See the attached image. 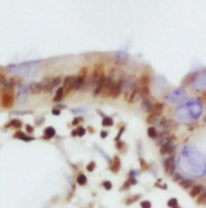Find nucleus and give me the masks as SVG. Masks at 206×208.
Segmentation results:
<instances>
[{
    "instance_id": "obj_20",
    "label": "nucleus",
    "mask_w": 206,
    "mask_h": 208,
    "mask_svg": "<svg viewBox=\"0 0 206 208\" xmlns=\"http://www.w3.org/2000/svg\"><path fill=\"white\" fill-rule=\"evenodd\" d=\"M55 128L54 127H47L46 130H44V136L43 139H51V138H54L55 136Z\"/></svg>"
},
{
    "instance_id": "obj_38",
    "label": "nucleus",
    "mask_w": 206,
    "mask_h": 208,
    "mask_svg": "<svg viewBox=\"0 0 206 208\" xmlns=\"http://www.w3.org/2000/svg\"><path fill=\"white\" fill-rule=\"evenodd\" d=\"M172 179H173L174 182H177V183H179L181 179H183V178H181V175H180V174H177V172H174L173 175H172Z\"/></svg>"
},
{
    "instance_id": "obj_6",
    "label": "nucleus",
    "mask_w": 206,
    "mask_h": 208,
    "mask_svg": "<svg viewBox=\"0 0 206 208\" xmlns=\"http://www.w3.org/2000/svg\"><path fill=\"white\" fill-rule=\"evenodd\" d=\"M122 87H124V79H118L117 81L113 83V87H111V91H110V95H109V98H111V99H116V98H118L121 95V93H122Z\"/></svg>"
},
{
    "instance_id": "obj_11",
    "label": "nucleus",
    "mask_w": 206,
    "mask_h": 208,
    "mask_svg": "<svg viewBox=\"0 0 206 208\" xmlns=\"http://www.w3.org/2000/svg\"><path fill=\"white\" fill-rule=\"evenodd\" d=\"M163 110H165V105H163V102H154L153 106H151V109L149 110L150 115L155 116V117H160V116H162Z\"/></svg>"
},
{
    "instance_id": "obj_40",
    "label": "nucleus",
    "mask_w": 206,
    "mask_h": 208,
    "mask_svg": "<svg viewBox=\"0 0 206 208\" xmlns=\"http://www.w3.org/2000/svg\"><path fill=\"white\" fill-rule=\"evenodd\" d=\"M6 84H7V79H6L3 75H0V86H3V87H4Z\"/></svg>"
},
{
    "instance_id": "obj_35",
    "label": "nucleus",
    "mask_w": 206,
    "mask_h": 208,
    "mask_svg": "<svg viewBox=\"0 0 206 208\" xmlns=\"http://www.w3.org/2000/svg\"><path fill=\"white\" fill-rule=\"evenodd\" d=\"M95 168H96V163L95 161H89L88 164H87V171L88 172H92Z\"/></svg>"
},
{
    "instance_id": "obj_33",
    "label": "nucleus",
    "mask_w": 206,
    "mask_h": 208,
    "mask_svg": "<svg viewBox=\"0 0 206 208\" xmlns=\"http://www.w3.org/2000/svg\"><path fill=\"white\" fill-rule=\"evenodd\" d=\"M82 121H84V117H81V116H78V117H74V118H73V121H71V124H73V126H78V124H81Z\"/></svg>"
},
{
    "instance_id": "obj_17",
    "label": "nucleus",
    "mask_w": 206,
    "mask_h": 208,
    "mask_svg": "<svg viewBox=\"0 0 206 208\" xmlns=\"http://www.w3.org/2000/svg\"><path fill=\"white\" fill-rule=\"evenodd\" d=\"M195 179H181L180 182H179V185H180L181 189H184L187 190V192H190L191 190V187L195 185Z\"/></svg>"
},
{
    "instance_id": "obj_36",
    "label": "nucleus",
    "mask_w": 206,
    "mask_h": 208,
    "mask_svg": "<svg viewBox=\"0 0 206 208\" xmlns=\"http://www.w3.org/2000/svg\"><path fill=\"white\" fill-rule=\"evenodd\" d=\"M140 208H151V201H149V200L140 201Z\"/></svg>"
},
{
    "instance_id": "obj_1",
    "label": "nucleus",
    "mask_w": 206,
    "mask_h": 208,
    "mask_svg": "<svg viewBox=\"0 0 206 208\" xmlns=\"http://www.w3.org/2000/svg\"><path fill=\"white\" fill-rule=\"evenodd\" d=\"M14 101H15V91L14 86L7 83L6 86L0 90V105L4 109H11L14 106Z\"/></svg>"
},
{
    "instance_id": "obj_8",
    "label": "nucleus",
    "mask_w": 206,
    "mask_h": 208,
    "mask_svg": "<svg viewBox=\"0 0 206 208\" xmlns=\"http://www.w3.org/2000/svg\"><path fill=\"white\" fill-rule=\"evenodd\" d=\"M139 95V90H138V83L136 84H132L131 87H128V90L125 93V101L128 104H133L135 98Z\"/></svg>"
},
{
    "instance_id": "obj_39",
    "label": "nucleus",
    "mask_w": 206,
    "mask_h": 208,
    "mask_svg": "<svg viewBox=\"0 0 206 208\" xmlns=\"http://www.w3.org/2000/svg\"><path fill=\"white\" fill-rule=\"evenodd\" d=\"M125 131V126H122L121 127V130H120V132H118V135L116 136V138H114V141H116V144H117L118 141H120V138H121V135H122V132H124Z\"/></svg>"
},
{
    "instance_id": "obj_29",
    "label": "nucleus",
    "mask_w": 206,
    "mask_h": 208,
    "mask_svg": "<svg viewBox=\"0 0 206 208\" xmlns=\"http://www.w3.org/2000/svg\"><path fill=\"white\" fill-rule=\"evenodd\" d=\"M196 204L198 205H206V190L199 196L198 198H196Z\"/></svg>"
},
{
    "instance_id": "obj_4",
    "label": "nucleus",
    "mask_w": 206,
    "mask_h": 208,
    "mask_svg": "<svg viewBox=\"0 0 206 208\" xmlns=\"http://www.w3.org/2000/svg\"><path fill=\"white\" fill-rule=\"evenodd\" d=\"M104 69H103V64H95V66H93V72L92 75H91V77H89V80H91V84H95L99 81L102 77H104Z\"/></svg>"
},
{
    "instance_id": "obj_10",
    "label": "nucleus",
    "mask_w": 206,
    "mask_h": 208,
    "mask_svg": "<svg viewBox=\"0 0 206 208\" xmlns=\"http://www.w3.org/2000/svg\"><path fill=\"white\" fill-rule=\"evenodd\" d=\"M174 150H176V145H174V141H168L166 144L162 145V146L160 147V153L162 154V156H166V154L172 156V154L174 153Z\"/></svg>"
},
{
    "instance_id": "obj_9",
    "label": "nucleus",
    "mask_w": 206,
    "mask_h": 208,
    "mask_svg": "<svg viewBox=\"0 0 206 208\" xmlns=\"http://www.w3.org/2000/svg\"><path fill=\"white\" fill-rule=\"evenodd\" d=\"M74 83H76V76H66L63 79V90H65V97L68 95L70 91L74 90Z\"/></svg>"
},
{
    "instance_id": "obj_28",
    "label": "nucleus",
    "mask_w": 206,
    "mask_h": 208,
    "mask_svg": "<svg viewBox=\"0 0 206 208\" xmlns=\"http://www.w3.org/2000/svg\"><path fill=\"white\" fill-rule=\"evenodd\" d=\"M146 123L149 124V127H154V124L157 123V117L149 113V115H147V117H146Z\"/></svg>"
},
{
    "instance_id": "obj_23",
    "label": "nucleus",
    "mask_w": 206,
    "mask_h": 208,
    "mask_svg": "<svg viewBox=\"0 0 206 208\" xmlns=\"http://www.w3.org/2000/svg\"><path fill=\"white\" fill-rule=\"evenodd\" d=\"M21 126H22V121L19 120V118H14V120H11V121H8L7 124H6V128H10V127H14V128H21Z\"/></svg>"
},
{
    "instance_id": "obj_18",
    "label": "nucleus",
    "mask_w": 206,
    "mask_h": 208,
    "mask_svg": "<svg viewBox=\"0 0 206 208\" xmlns=\"http://www.w3.org/2000/svg\"><path fill=\"white\" fill-rule=\"evenodd\" d=\"M65 98V90L63 87H58L57 93H55V97H54L52 102H60V101Z\"/></svg>"
},
{
    "instance_id": "obj_12",
    "label": "nucleus",
    "mask_w": 206,
    "mask_h": 208,
    "mask_svg": "<svg viewBox=\"0 0 206 208\" xmlns=\"http://www.w3.org/2000/svg\"><path fill=\"white\" fill-rule=\"evenodd\" d=\"M203 192H205V186H203L202 183L196 182L195 185L191 187V190L188 192V194H190V197H191V198H195V200H196V198H198L199 196L203 193Z\"/></svg>"
},
{
    "instance_id": "obj_5",
    "label": "nucleus",
    "mask_w": 206,
    "mask_h": 208,
    "mask_svg": "<svg viewBox=\"0 0 206 208\" xmlns=\"http://www.w3.org/2000/svg\"><path fill=\"white\" fill-rule=\"evenodd\" d=\"M88 77V68L84 66V68L80 69L78 75L76 76V83H74V90H81L82 86L85 84V80Z\"/></svg>"
},
{
    "instance_id": "obj_32",
    "label": "nucleus",
    "mask_w": 206,
    "mask_h": 208,
    "mask_svg": "<svg viewBox=\"0 0 206 208\" xmlns=\"http://www.w3.org/2000/svg\"><path fill=\"white\" fill-rule=\"evenodd\" d=\"M76 131H77V136H84L87 134V130L81 126H78L77 128H76Z\"/></svg>"
},
{
    "instance_id": "obj_25",
    "label": "nucleus",
    "mask_w": 206,
    "mask_h": 208,
    "mask_svg": "<svg viewBox=\"0 0 206 208\" xmlns=\"http://www.w3.org/2000/svg\"><path fill=\"white\" fill-rule=\"evenodd\" d=\"M76 182H77V185H80V186H85L88 181H87V176L84 175V174H80V175L77 176V181H76Z\"/></svg>"
},
{
    "instance_id": "obj_24",
    "label": "nucleus",
    "mask_w": 206,
    "mask_h": 208,
    "mask_svg": "<svg viewBox=\"0 0 206 208\" xmlns=\"http://www.w3.org/2000/svg\"><path fill=\"white\" fill-rule=\"evenodd\" d=\"M147 135H149V138H151V139H158V131H157L155 127H149L147 128Z\"/></svg>"
},
{
    "instance_id": "obj_42",
    "label": "nucleus",
    "mask_w": 206,
    "mask_h": 208,
    "mask_svg": "<svg viewBox=\"0 0 206 208\" xmlns=\"http://www.w3.org/2000/svg\"><path fill=\"white\" fill-rule=\"evenodd\" d=\"M107 135H109V132H107V131H102V132H100V138H103V139H104V138H107Z\"/></svg>"
},
{
    "instance_id": "obj_7",
    "label": "nucleus",
    "mask_w": 206,
    "mask_h": 208,
    "mask_svg": "<svg viewBox=\"0 0 206 208\" xmlns=\"http://www.w3.org/2000/svg\"><path fill=\"white\" fill-rule=\"evenodd\" d=\"M51 79H52V77H46V79L41 80V81L32 84V87H30V93L35 94V95H36V94H40V93H44V91H46L47 84L50 83Z\"/></svg>"
},
{
    "instance_id": "obj_2",
    "label": "nucleus",
    "mask_w": 206,
    "mask_h": 208,
    "mask_svg": "<svg viewBox=\"0 0 206 208\" xmlns=\"http://www.w3.org/2000/svg\"><path fill=\"white\" fill-rule=\"evenodd\" d=\"M150 84H151V76L149 73H144L138 79V90H139V95L143 99H149L150 94Z\"/></svg>"
},
{
    "instance_id": "obj_14",
    "label": "nucleus",
    "mask_w": 206,
    "mask_h": 208,
    "mask_svg": "<svg viewBox=\"0 0 206 208\" xmlns=\"http://www.w3.org/2000/svg\"><path fill=\"white\" fill-rule=\"evenodd\" d=\"M113 83H114V80L111 79V77H109V76H107L106 83H104V86H103L102 94H100L103 98H109V95H110V91H111V87H113Z\"/></svg>"
},
{
    "instance_id": "obj_43",
    "label": "nucleus",
    "mask_w": 206,
    "mask_h": 208,
    "mask_svg": "<svg viewBox=\"0 0 206 208\" xmlns=\"http://www.w3.org/2000/svg\"><path fill=\"white\" fill-rule=\"evenodd\" d=\"M26 132H28V134H32V132H33V127H32V126H28V127H26Z\"/></svg>"
},
{
    "instance_id": "obj_30",
    "label": "nucleus",
    "mask_w": 206,
    "mask_h": 208,
    "mask_svg": "<svg viewBox=\"0 0 206 208\" xmlns=\"http://www.w3.org/2000/svg\"><path fill=\"white\" fill-rule=\"evenodd\" d=\"M132 187V183H131V181H129V178L128 179H125V182L122 183V186H121V192H127V190H129Z\"/></svg>"
},
{
    "instance_id": "obj_22",
    "label": "nucleus",
    "mask_w": 206,
    "mask_h": 208,
    "mask_svg": "<svg viewBox=\"0 0 206 208\" xmlns=\"http://www.w3.org/2000/svg\"><path fill=\"white\" fill-rule=\"evenodd\" d=\"M14 138H15V139L26 141V142H29V141H33V136H26V134L22 132V131H17V132L14 134Z\"/></svg>"
},
{
    "instance_id": "obj_19",
    "label": "nucleus",
    "mask_w": 206,
    "mask_h": 208,
    "mask_svg": "<svg viewBox=\"0 0 206 208\" xmlns=\"http://www.w3.org/2000/svg\"><path fill=\"white\" fill-rule=\"evenodd\" d=\"M116 147H117V150H118V154H124L128 150V145H127V142H124V141H118Z\"/></svg>"
},
{
    "instance_id": "obj_27",
    "label": "nucleus",
    "mask_w": 206,
    "mask_h": 208,
    "mask_svg": "<svg viewBox=\"0 0 206 208\" xmlns=\"http://www.w3.org/2000/svg\"><path fill=\"white\" fill-rule=\"evenodd\" d=\"M139 164H140V168H142V171H147V170L150 168V164L144 160V157H139Z\"/></svg>"
},
{
    "instance_id": "obj_45",
    "label": "nucleus",
    "mask_w": 206,
    "mask_h": 208,
    "mask_svg": "<svg viewBox=\"0 0 206 208\" xmlns=\"http://www.w3.org/2000/svg\"><path fill=\"white\" fill-rule=\"evenodd\" d=\"M87 131H88V132H91V134H92V132H93V128H92V127H88V128H87Z\"/></svg>"
},
{
    "instance_id": "obj_16",
    "label": "nucleus",
    "mask_w": 206,
    "mask_h": 208,
    "mask_svg": "<svg viewBox=\"0 0 206 208\" xmlns=\"http://www.w3.org/2000/svg\"><path fill=\"white\" fill-rule=\"evenodd\" d=\"M106 79H107V76H104V77H102V79L99 80V81L96 83V86H95V90H93V97H98V95H100L102 94V90H103V86H104V83H106Z\"/></svg>"
},
{
    "instance_id": "obj_46",
    "label": "nucleus",
    "mask_w": 206,
    "mask_h": 208,
    "mask_svg": "<svg viewBox=\"0 0 206 208\" xmlns=\"http://www.w3.org/2000/svg\"><path fill=\"white\" fill-rule=\"evenodd\" d=\"M71 136H77V131H76V130H73V131H71Z\"/></svg>"
},
{
    "instance_id": "obj_37",
    "label": "nucleus",
    "mask_w": 206,
    "mask_h": 208,
    "mask_svg": "<svg viewBox=\"0 0 206 208\" xmlns=\"http://www.w3.org/2000/svg\"><path fill=\"white\" fill-rule=\"evenodd\" d=\"M102 186L104 187L106 190H111V189H113V183H111L110 181H104V182L102 183Z\"/></svg>"
},
{
    "instance_id": "obj_31",
    "label": "nucleus",
    "mask_w": 206,
    "mask_h": 208,
    "mask_svg": "<svg viewBox=\"0 0 206 208\" xmlns=\"http://www.w3.org/2000/svg\"><path fill=\"white\" fill-rule=\"evenodd\" d=\"M168 207L169 208H174V207H177L179 205V201H177V198L176 197H172V198H169V200H168Z\"/></svg>"
},
{
    "instance_id": "obj_15",
    "label": "nucleus",
    "mask_w": 206,
    "mask_h": 208,
    "mask_svg": "<svg viewBox=\"0 0 206 208\" xmlns=\"http://www.w3.org/2000/svg\"><path fill=\"white\" fill-rule=\"evenodd\" d=\"M121 170V158L120 156H114L113 160L110 161V171L113 172V174H118Z\"/></svg>"
},
{
    "instance_id": "obj_34",
    "label": "nucleus",
    "mask_w": 206,
    "mask_h": 208,
    "mask_svg": "<svg viewBox=\"0 0 206 208\" xmlns=\"http://www.w3.org/2000/svg\"><path fill=\"white\" fill-rule=\"evenodd\" d=\"M195 73H190V75L188 76H187V77H185V81H183V86H188V84H190V83H191L192 81V80H190V79H191V77H195Z\"/></svg>"
},
{
    "instance_id": "obj_21",
    "label": "nucleus",
    "mask_w": 206,
    "mask_h": 208,
    "mask_svg": "<svg viewBox=\"0 0 206 208\" xmlns=\"http://www.w3.org/2000/svg\"><path fill=\"white\" fill-rule=\"evenodd\" d=\"M140 198H142V196H140V194H133V196H131V197L125 198L124 204L125 205H131V204H133V203H136V201H140Z\"/></svg>"
},
{
    "instance_id": "obj_44",
    "label": "nucleus",
    "mask_w": 206,
    "mask_h": 208,
    "mask_svg": "<svg viewBox=\"0 0 206 208\" xmlns=\"http://www.w3.org/2000/svg\"><path fill=\"white\" fill-rule=\"evenodd\" d=\"M60 113V110L59 109H52V115H55V116H58Z\"/></svg>"
},
{
    "instance_id": "obj_47",
    "label": "nucleus",
    "mask_w": 206,
    "mask_h": 208,
    "mask_svg": "<svg viewBox=\"0 0 206 208\" xmlns=\"http://www.w3.org/2000/svg\"><path fill=\"white\" fill-rule=\"evenodd\" d=\"M174 208H181V207H180V205H177V207H174Z\"/></svg>"
},
{
    "instance_id": "obj_3",
    "label": "nucleus",
    "mask_w": 206,
    "mask_h": 208,
    "mask_svg": "<svg viewBox=\"0 0 206 208\" xmlns=\"http://www.w3.org/2000/svg\"><path fill=\"white\" fill-rule=\"evenodd\" d=\"M163 171L166 175H173L174 174V170H176V158H174V154L169 156V157H165L163 158Z\"/></svg>"
},
{
    "instance_id": "obj_26",
    "label": "nucleus",
    "mask_w": 206,
    "mask_h": 208,
    "mask_svg": "<svg viewBox=\"0 0 206 208\" xmlns=\"http://www.w3.org/2000/svg\"><path fill=\"white\" fill-rule=\"evenodd\" d=\"M102 126H103V127H111V126H114L113 118H111L110 116H107V117H103V120H102Z\"/></svg>"
},
{
    "instance_id": "obj_13",
    "label": "nucleus",
    "mask_w": 206,
    "mask_h": 208,
    "mask_svg": "<svg viewBox=\"0 0 206 208\" xmlns=\"http://www.w3.org/2000/svg\"><path fill=\"white\" fill-rule=\"evenodd\" d=\"M62 81H63V77H62V76H58V77H54V79H51L50 83L47 84L46 91H44V93H50V91H52L54 88H57V87L59 86Z\"/></svg>"
},
{
    "instance_id": "obj_41",
    "label": "nucleus",
    "mask_w": 206,
    "mask_h": 208,
    "mask_svg": "<svg viewBox=\"0 0 206 208\" xmlns=\"http://www.w3.org/2000/svg\"><path fill=\"white\" fill-rule=\"evenodd\" d=\"M128 178H129V181H131L132 186H135L136 183H138V181H136V178H135V176H128Z\"/></svg>"
}]
</instances>
